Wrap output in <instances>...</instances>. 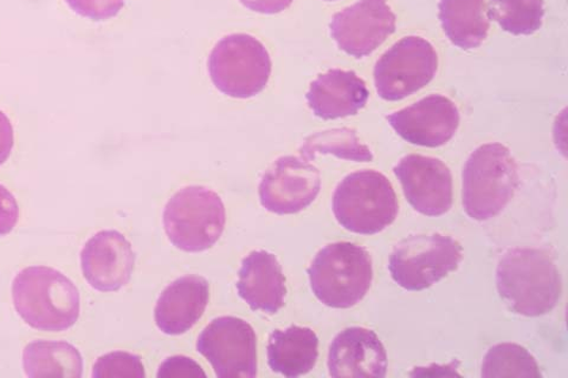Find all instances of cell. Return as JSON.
Listing matches in <instances>:
<instances>
[{"mask_svg":"<svg viewBox=\"0 0 568 378\" xmlns=\"http://www.w3.org/2000/svg\"><path fill=\"white\" fill-rule=\"evenodd\" d=\"M496 285L509 309L526 317L549 314L562 293L558 266L542 248L508 249L497 265Z\"/></svg>","mask_w":568,"mask_h":378,"instance_id":"1","label":"cell"},{"mask_svg":"<svg viewBox=\"0 0 568 378\" xmlns=\"http://www.w3.org/2000/svg\"><path fill=\"white\" fill-rule=\"evenodd\" d=\"M12 300L18 316L40 331H65L75 326L81 313L75 284L48 266H29L18 273Z\"/></svg>","mask_w":568,"mask_h":378,"instance_id":"2","label":"cell"},{"mask_svg":"<svg viewBox=\"0 0 568 378\" xmlns=\"http://www.w3.org/2000/svg\"><path fill=\"white\" fill-rule=\"evenodd\" d=\"M520 184L519 170L510 151L499 142L475 150L462 173V204L468 217L487 222L511 202Z\"/></svg>","mask_w":568,"mask_h":378,"instance_id":"3","label":"cell"},{"mask_svg":"<svg viewBox=\"0 0 568 378\" xmlns=\"http://www.w3.org/2000/svg\"><path fill=\"white\" fill-rule=\"evenodd\" d=\"M308 276L320 302L332 309H349L371 289L372 258L368 251L357 244L333 243L317 252Z\"/></svg>","mask_w":568,"mask_h":378,"instance_id":"4","label":"cell"},{"mask_svg":"<svg viewBox=\"0 0 568 378\" xmlns=\"http://www.w3.org/2000/svg\"><path fill=\"white\" fill-rule=\"evenodd\" d=\"M332 210L345 229L373 236L395 223L399 204L393 184L383 173L364 170L347 175L337 185Z\"/></svg>","mask_w":568,"mask_h":378,"instance_id":"5","label":"cell"},{"mask_svg":"<svg viewBox=\"0 0 568 378\" xmlns=\"http://www.w3.org/2000/svg\"><path fill=\"white\" fill-rule=\"evenodd\" d=\"M226 223L221 196L203 186H187L178 191L163 213L169 241L190 254L204 252L215 245Z\"/></svg>","mask_w":568,"mask_h":378,"instance_id":"6","label":"cell"},{"mask_svg":"<svg viewBox=\"0 0 568 378\" xmlns=\"http://www.w3.org/2000/svg\"><path fill=\"white\" fill-rule=\"evenodd\" d=\"M268 50L253 35H225L212 49L207 69L211 81L226 96L246 100L258 95L272 75Z\"/></svg>","mask_w":568,"mask_h":378,"instance_id":"7","label":"cell"},{"mask_svg":"<svg viewBox=\"0 0 568 378\" xmlns=\"http://www.w3.org/2000/svg\"><path fill=\"white\" fill-rule=\"evenodd\" d=\"M464 247L439 233L417 234L397 244L389 256L390 277L407 292H423L456 272Z\"/></svg>","mask_w":568,"mask_h":378,"instance_id":"8","label":"cell"},{"mask_svg":"<svg viewBox=\"0 0 568 378\" xmlns=\"http://www.w3.org/2000/svg\"><path fill=\"white\" fill-rule=\"evenodd\" d=\"M438 55L433 44L408 35L387 50L375 67V84L381 99L400 101L414 95L435 78Z\"/></svg>","mask_w":568,"mask_h":378,"instance_id":"9","label":"cell"},{"mask_svg":"<svg viewBox=\"0 0 568 378\" xmlns=\"http://www.w3.org/2000/svg\"><path fill=\"white\" fill-rule=\"evenodd\" d=\"M197 350L220 378L257 376V338L244 319L233 316L213 319L201 333Z\"/></svg>","mask_w":568,"mask_h":378,"instance_id":"10","label":"cell"},{"mask_svg":"<svg viewBox=\"0 0 568 378\" xmlns=\"http://www.w3.org/2000/svg\"><path fill=\"white\" fill-rule=\"evenodd\" d=\"M322 191V175L308 160L282 156L264 173L258 187L262 206L278 215L306 210Z\"/></svg>","mask_w":568,"mask_h":378,"instance_id":"11","label":"cell"},{"mask_svg":"<svg viewBox=\"0 0 568 378\" xmlns=\"http://www.w3.org/2000/svg\"><path fill=\"white\" fill-rule=\"evenodd\" d=\"M396 22L387 0H359L335 13L329 30L341 50L355 59H364L395 33Z\"/></svg>","mask_w":568,"mask_h":378,"instance_id":"12","label":"cell"},{"mask_svg":"<svg viewBox=\"0 0 568 378\" xmlns=\"http://www.w3.org/2000/svg\"><path fill=\"white\" fill-rule=\"evenodd\" d=\"M408 204L426 217H440L453 206V174L439 159L406 155L394 168Z\"/></svg>","mask_w":568,"mask_h":378,"instance_id":"13","label":"cell"},{"mask_svg":"<svg viewBox=\"0 0 568 378\" xmlns=\"http://www.w3.org/2000/svg\"><path fill=\"white\" fill-rule=\"evenodd\" d=\"M386 120L412 145L436 149L447 145L455 136L460 115L452 100L436 94L389 114Z\"/></svg>","mask_w":568,"mask_h":378,"instance_id":"14","label":"cell"},{"mask_svg":"<svg viewBox=\"0 0 568 378\" xmlns=\"http://www.w3.org/2000/svg\"><path fill=\"white\" fill-rule=\"evenodd\" d=\"M134 265L132 244L114 229L98 232L81 252L83 277L100 293H115L126 286L132 278Z\"/></svg>","mask_w":568,"mask_h":378,"instance_id":"15","label":"cell"},{"mask_svg":"<svg viewBox=\"0 0 568 378\" xmlns=\"http://www.w3.org/2000/svg\"><path fill=\"white\" fill-rule=\"evenodd\" d=\"M327 365L335 378H383L388 368L387 353L375 331L352 327L333 339Z\"/></svg>","mask_w":568,"mask_h":378,"instance_id":"16","label":"cell"},{"mask_svg":"<svg viewBox=\"0 0 568 378\" xmlns=\"http://www.w3.org/2000/svg\"><path fill=\"white\" fill-rule=\"evenodd\" d=\"M240 297L254 311L275 315L287 296L286 277L275 255L268 251H253L241 264L237 280Z\"/></svg>","mask_w":568,"mask_h":378,"instance_id":"17","label":"cell"},{"mask_svg":"<svg viewBox=\"0 0 568 378\" xmlns=\"http://www.w3.org/2000/svg\"><path fill=\"white\" fill-rule=\"evenodd\" d=\"M209 282L201 276H185L172 282L160 295L154 320L160 331L180 336L194 327L206 310Z\"/></svg>","mask_w":568,"mask_h":378,"instance_id":"18","label":"cell"},{"mask_svg":"<svg viewBox=\"0 0 568 378\" xmlns=\"http://www.w3.org/2000/svg\"><path fill=\"white\" fill-rule=\"evenodd\" d=\"M369 98L368 89L354 71L331 69L312 82L306 95L315 116L323 120L357 115Z\"/></svg>","mask_w":568,"mask_h":378,"instance_id":"19","label":"cell"},{"mask_svg":"<svg viewBox=\"0 0 568 378\" xmlns=\"http://www.w3.org/2000/svg\"><path fill=\"white\" fill-rule=\"evenodd\" d=\"M266 353L274 372L288 378L304 376L316 365L318 338L312 329L304 327L275 330L270 337Z\"/></svg>","mask_w":568,"mask_h":378,"instance_id":"20","label":"cell"},{"mask_svg":"<svg viewBox=\"0 0 568 378\" xmlns=\"http://www.w3.org/2000/svg\"><path fill=\"white\" fill-rule=\"evenodd\" d=\"M439 21L449 41L462 50L483 45L490 28L486 0H440Z\"/></svg>","mask_w":568,"mask_h":378,"instance_id":"21","label":"cell"},{"mask_svg":"<svg viewBox=\"0 0 568 378\" xmlns=\"http://www.w3.org/2000/svg\"><path fill=\"white\" fill-rule=\"evenodd\" d=\"M23 368L28 377H73L83 374L80 351L63 340H33L23 350Z\"/></svg>","mask_w":568,"mask_h":378,"instance_id":"22","label":"cell"},{"mask_svg":"<svg viewBox=\"0 0 568 378\" xmlns=\"http://www.w3.org/2000/svg\"><path fill=\"white\" fill-rule=\"evenodd\" d=\"M300 153L306 160L327 154L354 162L373 160L372 151L359 140L357 132L349 129L315 133L305 140Z\"/></svg>","mask_w":568,"mask_h":378,"instance_id":"23","label":"cell"},{"mask_svg":"<svg viewBox=\"0 0 568 378\" xmlns=\"http://www.w3.org/2000/svg\"><path fill=\"white\" fill-rule=\"evenodd\" d=\"M489 20L514 35L537 32L544 22V0H490L487 8Z\"/></svg>","mask_w":568,"mask_h":378,"instance_id":"24","label":"cell"},{"mask_svg":"<svg viewBox=\"0 0 568 378\" xmlns=\"http://www.w3.org/2000/svg\"><path fill=\"white\" fill-rule=\"evenodd\" d=\"M485 378H541L535 356L515 344H500L486 354L481 368Z\"/></svg>","mask_w":568,"mask_h":378,"instance_id":"25","label":"cell"},{"mask_svg":"<svg viewBox=\"0 0 568 378\" xmlns=\"http://www.w3.org/2000/svg\"><path fill=\"white\" fill-rule=\"evenodd\" d=\"M94 378H145L146 372L141 357L126 351H114L98 358Z\"/></svg>","mask_w":568,"mask_h":378,"instance_id":"26","label":"cell"},{"mask_svg":"<svg viewBox=\"0 0 568 378\" xmlns=\"http://www.w3.org/2000/svg\"><path fill=\"white\" fill-rule=\"evenodd\" d=\"M65 3L79 16L95 22L111 20L124 7V0H65Z\"/></svg>","mask_w":568,"mask_h":378,"instance_id":"27","label":"cell"},{"mask_svg":"<svg viewBox=\"0 0 568 378\" xmlns=\"http://www.w3.org/2000/svg\"><path fill=\"white\" fill-rule=\"evenodd\" d=\"M159 378H205L202 367L186 356H172L159 367Z\"/></svg>","mask_w":568,"mask_h":378,"instance_id":"28","label":"cell"},{"mask_svg":"<svg viewBox=\"0 0 568 378\" xmlns=\"http://www.w3.org/2000/svg\"><path fill=\"white\" fill-rule=\"evenodd\" d=\"M20 218L14 195L3 185H0V237L10 234Z\"/></svg>","mask_w":568,"mask_h":378,"instance_id":"29","label":"cell"},{"mask_svg":"<svg viewBox=\"0 0 568 378\" xmlns=\"http://www.w3.org/2000/svg\"><path fill=\"white\" fill-rule=\"evenodd\" d=\"M14 146V132L8 115L0 111V166L4 165Z\"/></svg>","mask_w":568,"mask_h":378,"instance_id":"30","label":"cell"},{"mask_svg":"<svg viewBox=\"0 0 568 378\" xmlns=\"http://www.w3.org/2000/svg\"><path fill=\"white\" fill-rule=\"evenodd\" d=\"M248 10L262 14H276L287 10L294 0H240Z\"/></svg>","mask_w":568,"mask_h":378,"instance_id":"31","label":"cell"},{"mask_svg":"<svg viewBox=\"0 0 568 378\" xmlns=\"http://www.w3.org/2000/svg\"><path fill=\"white\" fill-rule=\"evenodd\" d=\"M326 2H335V0H326Z\"/></svg>","mask_w":568,"mask_h":378,"instance_id":"32","label":"cell"}]
</instances>
